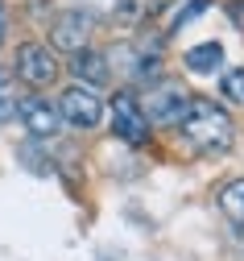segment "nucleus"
Listing matches in <instances>:
<instances>
[{"instance_id":"f257e3e1","label":"nucleus","mask_w":244,"mask_h":261,"mask_svg":"<svg viewBox=\"0 0 244 261\" xmlns=\"http://www.w3.org/2000/svg\"><path fill=\"white\" fill-rule=\"evenodd\" d=\"M178 133L186 137V145L203 158H215V153H228L232 141H236V128H232V116L228 108H220L215 100L207 95H191L182 116H178Z\"/></svg>"},{"instance_id":"f03ea898","label":"nucleus","mask_w":244,"mask_h":261,"mask_svg":"<svg viewBox=\"0 0 244 261\" xmlns=\"http://www.w3.org/2000/svg\"><path fill=\"white\" fill-rule=\"evenodd\" d=\"M58 116H62V124H71V128H95L99 120H103V100L91 91V87H83V83H71L62 91V100H58Z\"/></svg>"},{"instance_id":"7ed1b4c3","label":"nucleus","mask_w":244,"mask_h":261,"mask_svg":"<svg viewBox=\"0 0 244 261\" xmlns=\"http://www.w3.org/2000/svg\"><path fill=\"white\" fill-rule=\"evenodd\" d=\"M17 79L29 87H50L58 79V58L46 42H21L17 46Z\"/></svg>"},{"instance_id":"20e7f679","label":"nucleus","mask_w":244,"mask_h":261,"mask_svg":"<svg viewBox=\"0 0 244 261\" xmlns=\"http://www.w3.org/2000/svg\"><path fill=\"white\" fill-rule=\"evenodd\" d=\"M112 133L128 145H145L149 141V120L141 112V100L128 91H116L112 95Z\"/></svg>"},{"instance_id":"39448f33","label":"nucleus","mask_w":244,"mask_h":261,"mask_svg":"<svg viewBox=\"0 0 244 261\" xmlns=\"http://www.w3.org/2000/svg\"><path fill=\"white\" fill-rule=\"evenodd\" d=\"M186 100H191L186 87H178V83H153L145 91V100H141V112H145L149 124H178Z\"/></svg>"},{"instance_id":"423d86ee","label":"nucleus","mask_w":244,"mask_h":261,"mask_svg":"<svg viewBox=\"0 0 244 261\" xmlns=\"http://www.w3.org/2000/svg\"><path fill=\"white\" fill-rule=\"evenodd\" d=\"M87 38H91V13H83V9H66V13H58L54 25H50V46L62 50V54L83 50Z\"/></svg>"},{"instance_id":"0eeeda50","label":"nucleus","mask_w":244,"mask_h":261,"mask_svg":"<svg viewBox=\"0 0 244 261\" xmlns=\"http://www.w3.org/2000/svg\"><path fill=\"white\" fill-rule=\"evenodd\" d=\"M17 116H21L25 133H29L33 141H50L58 128H62L58 108H54L50 100H42V95H29V100H21V104H17Z\"/></svg>"},{"instance_id":"6e6552de","label":"nucleus","mask_w":244,"mask_h":261,"mask_svg":"<svg viewBox=\"0 0 244 261\" xmlns=\"http://www.w3.org/2000/svg\"><path fill=\"white\" fill-rule=\"evenodd\" d=\"M71 75H75L83 87H103V83H108V75H112V67H108V58H103L99 50L83 46V50L71 54Z\"/></svg>"},{"instance_id":"1a4fd4ad","label":"nucleus","mask_w":244,"mask_h":261,"mask_svg":"<svg viewBox=\"0 0 244 261\" xmlns=\"http://www.w3.org/2000/svg\"><path fill=\"white\" fill-rule=\"evenodd\" d=\"M182 62H186V71H195V75H215L224 67V46L220 42H199V46L186 50Z\"/></svg>"},{"instance_id":"9d476101","label":"nucleus","mask_w":244,"mask_h":261,"mask_svg":"<svg viewBox=\"0 0 244 261\" xmlns=\"http://www.w3.org/2000/svg\"><path fill=\"white\" fill-rule=\"evenodd\" d=\"M220 212H224L236 228H244V178H232V182L220 191Z\"/></svg>"},{"instance_id":"9b49d317","label":"nucleus","mask_w":244,"mask_h":261,"mask_svg":"<svg viewBox=\"0 0 244 261\" xmlns=\"http://www.w3.org/2000/svg\"><path fill=\"white\" fill-rule=\"evenodd\" d=\"M17 158H21V166L25 170H33V174H50L54 170V162H50V153H46V145L42 141H21V149H17Z\"/></svg>"},{"instance_id":"f8f14e48","label":"nucleus","mask_w":244,"mask_h":261,"mask_svg":"<svg viewBox=\"0 0 244 261\" xmlns=\"http://www.w3.org/2000/svg\"><path fill=\"white\" fill-rule=\"evenodd\" d=\"M17 104H21V91H17V75L0 67V124H9L17 116Z\"/></svg>"},{"instance_id":"ddd939ff","label":"nucleus","mask_w":244,"mask_h":261,"mask_svg":"<svg viewBox=\"0 0 244 261\" xmlns=\"http://www.w3.org/2000/svg\"><path fill=\"white\" fill-rule=\"evenodd\" d=\"M220 91H224V100H232V104L244 108V67L224 71V75H220Z\"/></svg>"},{"instance_id":"4468645a","label":"nucleus","mask_w":244,"mask_h":261,"mask_svg":"<svg viewBox=\"0 0 244 261\" xmlns=\"http://www.w3.org/2000/svg\"><path fill=\"white\" fill-rule=\"evenodd\" d=\"M9 38V9H5V0H0V46H5Z\"/></svg>"}]
</instances>
